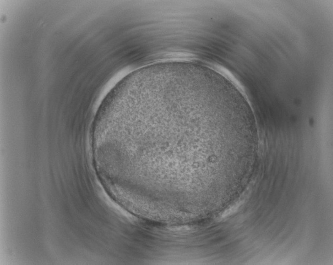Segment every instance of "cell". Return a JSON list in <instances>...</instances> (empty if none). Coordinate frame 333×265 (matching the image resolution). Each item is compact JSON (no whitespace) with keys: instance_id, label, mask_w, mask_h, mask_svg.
I'll return each instance as SVG.
<instances>
[{"instance_id":"1","label":"cell","mask_w":333,"mask_h":265,"mask_svg":"<svg viewBox=\"0 0 333 265\" xmlns=\"http://www.w3.org/2000/svg\"><path fill=\"white\" fill-rule=\"evenodd\" d=\"M241 203H238L236 204L234 206H233L232 207H230L229 208L227 209L225 212L222 214V215L221 217V218H224V217H226L232 214L233 213L236 212V211L237 210V209L239 208V206L241 205Z\"/></svg>"}]
</instances>
